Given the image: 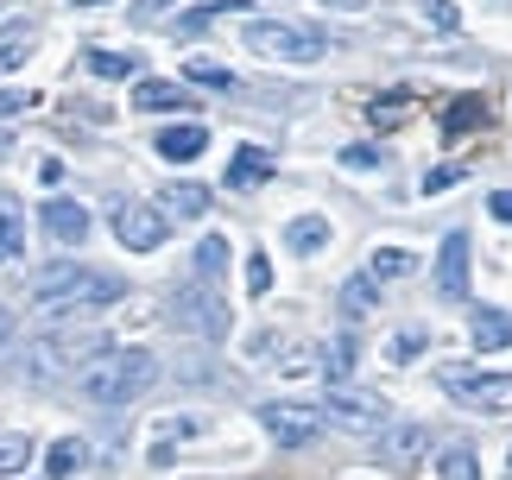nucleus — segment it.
<instances>
[{
  "label": "nucleus",
  "instance_id": "nucleus-23",
  "mask_svg": "<svg viewBox=\"0 0 512 480\" xmlns=\"http://www.w3.org/2000/svg\"><path fill=\"white\" fill-rule=\"evenodd\" d=\"M285 240H291V253H323L329 247V222L323 215H298V222L285 228Z\"/></svg>",
  "mask_w": 512,
  "mask_h": 480
},
{
  "label": "nucleus",
  "instance_id": "nucleus-38",
  "mask_svg": "<svg viewBox=\"0 0 512 480\" xmlns=\"http://www.w3.org/2000/svg\"><path fill=\"white\" fill-rule=\"evenodd\" d=\"M449 184H462V165H437L424 177V196H437V190H449Z\"/></svg>",
  "mask_w": 512,
  "mask_h": 480
},
{
  "label": "nucleus",
  "instance_id": "nucleus-21",
  "mask_svg": "<svg viewBox=\"0 0 512 480\" xmlns=\"http://www.w3.org/2000/svg\"><path fill=\"white\" fill-rule=\"evenodd\" d=\"M159 209L177 215V222H196V215H209V190H203V184H171Z\"/></svg>",
  "mask_w": 512,
  "mask_h": 480
},
{
  "label": "nucleus",
  "instance_id": "nucleus-12",
  "mask_svg": "<svg viewBox=\"0 0 512 480\" xmlns=\"http://www.w3.org/2000/svg\"><path fill=\"white\" fill-rule=\"evenodd\" d=\"M468 335H475V348H481V354H500V348H512V310L475 304V316H468Z\"/></svg>",
  "mask_w": 512,
  "mask_h": 480
},
{
  "label": "nucleus",
  "instance_id": "nucleus-15",
  "mask_svg": "<svg viewBox=\"0 0 512 480\" xmlns=\"http://www.w3.org/2000/svg\"><path fill=\"white\" fill-rule=\"evenodd\" d=\"M83 468H89V443L83 436H57L51 455H45V480H76Z\"/></svg>",
  "mask_w": 512,
  "mask_h": 480
},
{
  "label": "nucleus",
  "instance_id": "nucleus-10",
  "mask_svg": "<svg viewBox=\"0 0 512 480\" xmlns=\"http://www.w3.org/2000/svg\"><path fill=\"white\" fill-rule=\"evenodd\" d=\"M437 297L462 304L468 297V234H443V253H437Z\"/></svg>",
  "mask_w": 512,
  "mask_h": 480
},
{
  "label": "nucleus",
  "instance_id": "nucleus-40",
  "mask_svg": "<svg viewBox=\"0 0 512 480\" xmlns=\"http://www.w3.org/2000/svg\"><path fill=\"white\" fill-rule=\"evenodd\" d=\"M165 7H177V0H140L133 13H140V19H152V13H165Z\"/></svg>",
  "mask_w": 512,
  "mask_h": 480
},
{
  "label": "nucleus",
  "instance_id": "nucleus-9",
  "mask_svg": "<svg viewBox=\"0 0 512 480\" xmlns=\"http://www.w3.org/2000/svg\"><path fill=\"white\" fill-rule=\"evenodd\" d=\"M165 234H171V215L165 209H146V203H121V209H114V240L133 247V253H152Z\"/></svg>",
  "mask_w": 512,
  "mask_h": 480
},
{
  "label": "nucleus",
  "instance_id": "nucleus-33",
  "mask_svg": "<svg viewBox=\"0 0 512 480\" xmlns=\"http://www.w3.org/2000/svg\"><path fill=\"white\" fill-rule=\"evenodd\" d=\"M32 455V443H26V430H0V474H19V462Z\"/></svg>",
  "mask_w": 512,
  "mask_h": 480
},
{
  "label": "nucleus",
  "instance_id": "nucleus-18",
  "mask_svg": "<svg viewBox=\"0 0 512 480\" xmlns=\"http://www.w3.org/2000/svg\"><path fill=\"white\" fill-rule=\"evenodd\" d=\"M203 146H209V133L196 127V120H184V127H165V133H159V152L171 158V165H190V158L203 152Z\"/></svg>",
  "mask_w": 512,
  "mask_h": 480
},
{
  "label": "nucleus",
  "instance_id": "nucleus-39",
  "mask_svg": "<svg viewBox=\"0 0 512 480\" xmlns=\"http://www.w3.org/2000/svg\"><path fill=\"white\" fill-rule=\"evenodd\" d=\"M487 209H494V222H512V190H494V196H487Z\"/></svg>",
  "mask_w": 512,
  "mask_h": 480
},
{
  "label": "nucleus",
  "instance_id": "nucleus-32",
  "mask_svg": "<svg viewBox=\"0 0 512 480\" xmlns=\"http://www.w3.org/2000/svg\"><path fill=\"white\" fill-rule=\"evenodd\" d=\"M418 19H424V26H437V32H456L462 26L456 0H418Z\"/></svg>",
  "mask_w": 512,
  "mask_h": 480
},
{
  "label": "nucleus",
  "instance_id": "nucleus-13",
  "mask_svg": "<svg viewBox=\"0 0 512 480\" xmlns=\"http://www.w3.org/2000/svg\"><path fill=\"white\" fill-rule=\"evenodd\" d=\"M424 449H430V430L424 424H392V430H380V455H386L392 468H411Z\"/></svg>",
  "mask_w": 512,
  "mask_h": 480
},
{
  "label": "nucleus",
  "instance_id": "nucleus-8",
  "mask_svg": "<svg viewBox=\"0 0 512 480\" xmlns=\"http://www.w3.org/2000/svg\"><path fill=\"white\" fill-rule=\"evenodd\" d=\"M260 424L279 449H304L310 436L323 430V405H298V398H272V405H260Z\"/></svg>",
  "mask_w": 512,
  "mask_h": 480
},
{
  "label": "nucleus",
  "instance_id": "nucleus-4",
  "mask_svg": "<svg viewBox=\"0 0 512 480\" xmlns=\"http://www.w3.org/2000/svg\"><path fill=\"white\" fill-rule=\"evenodd\" d=\"M247 51L272 57V64H317L323 57V32L304 19H247Z\"/></svg>",
  "mask_w": 512,
  "mask_h": 480
},
{
  "label": "nucleus",
  "instance_id": "nucleus-5",
  "mask_svg": "<svg viewBox=\"0 0 512 480\" xmlns=\"http://www.w3.org/2000/svg\"><path fill=\"white\" fill-rule=\"evenodd\" d=\"M171 323L190 329V335H209V342H222V335H228V304H222V291L203 285V278L177 285V291H171Z\"/></svg>",
  "mask_w": 512,
  "mask_h": 480
},
{
  "label": "nucleus",
  "instance_id": "nucleus-24",
  "mask_svg": "<svg viewBox=\"0 0 512 480\" xmlns=\"http://www.w3.org/2000/svg\"><path fill=\"white\" fill-rule=\"evenodd\" d=\"M89 70L108 76V83H127V76H140V57L133 51H89Z\"/></svg>",
  "mask_w": 512,
  "mask_h": 480
},
{
  "label": "nucleus",
  "instance_id": "nucleus-28",
  "mask_svg": "<svg viewBox=\"0 0 512 480\" xmlns=\"http://www.w3.org/2000/svg\"><path fill=\"white\" fill-rule=\"evenodd\" d=\"M26 51H32V26H13V32H0V76H13L19 64H26Z\"/></svg>",
  "mask_w": 512,
  "mask_h": 480
},
{
  "label": "nucleus",
  "instance_id": "nucleus-37",
  "mask_svg": "<svg viewBox=\"0 0 512 480\" xmlns=\"http://www.w3.org/2000/svg\"><path fill=\"white\" fill-rule=\"evenodd\" d=\"M342 165H348V171H380V146H348Z\"/></svg>",
  "mask_w": 512,
  "mask_h": 480
},
{
  "label": "nucleus",
  "instance_id": "nucleus-26",
  "mask_svg": "<svg viewBox=\"0 0 512 480\" xmlns=\"http://www.w3.org/2000/svg\"><path fill=\"white\" fill-rule=\"evenodd\" d=\"M481 120H487V102H481V95H462V102H449L443 133H468V127H481Z\"/></svg>",
  "mask_w": 512,
  "mask_h": 480
},
{
  "label": "nucleus",
  "instance_id": "nucleus-7",
  "mask_svg": "<svg viewBox=\"0 0 512 480\" xmlns=\"http://www.w3.org/2000/svg\"><path fill=\"white\" fill-rule=\"evenodd\" d=\"M323 424H336L348 436H380L386 430V405L373 392H348V386H329L323 398Z\"/></svg>",
  "mask_w": 512,
  "mask_h": 480
},
{
  "label": "nucleus",
  "instance_id": "nucleus-43",
  "mask_svg": "<svg viewBox=\"0 0 512 480\" xmlns=\"http://www.w3.org/2000/svg\"><path fill=\"white\" fill-rule=\"evenodd\" d=\"M506 480H512V449H506Z\"/></svg>",
  "mask_w": 512,
  "mask_h": 480
},
{
  "label": "nucleus",
  "instance_id": "nucleus-35",
  "mask_svg": "<svg viewBox=\"0 0 512 480\" xmlns=\"http://www.w3.org/2000/svg\"><path fill=\"white\" fill-rule=\"evenodd\" d=\"M247 291H253V297H266V291H272V259H266V253H253V259H247Z\"/></svg>",
  "mask_w": 512,
  "mask_h": 480
},
{
  "label": "nucleus",
  "instance_id": "nucleus-16",
  "mask_svg": "<svg viewBox=\"0 0 512 480\" xmlns=\"http://www.w3.org/2000/svg\"><path fill=\"white\" fill-rule=\"evenodd\" d=\"M133 108H140V114H171V108H190V95L177 89V83L146 76V83H133Z\"/></svg>",
  "mask_w": 512,
  "mask_h": 480
},
{
  "label": "nucleus",
  "instance_id": "nucleus-22",
  "mask_svg": "<svg viewBox=\"0 0 512 480\" xmlns=\"http://www.w3.org/2000/svg\"><path fill=\"white\" fill-rule=\"evenodd\" d=\"M437 480H481L475 449H468V443H449V449H437Z\"/></svg>",
  "mask_w": 512,
  "mask_h": 480
},
{
  "label": "nucleus",
  "instance_id": "nucleus-34",
  "mask_svg": "<svg viewBox=\"0 0 512 480\" xmlns=\"http://www.w3.org/2000/svg\"><path fill=\"white\" fill-rule=\"evenodd\" d=\"M424 348H430V335H424V329H399V335L386 342V360H399V367H405V360H411V354H424Z\"/></svg>",
  "mask_w": 512,
  "mask_h": 480
},
{
  "label": "nucleus",
  "instance_id": "nucleus-17",
  "mask_svg": "<svg viewBox=\"0 0 512 480\" xmlns=\"http://www.w3.org/2000/svg\"><path fill=\"white\" fill-rule=\"evenodd\" d=\"M266 177H272V152L266 146H241V152H234L228 190H253V184H266Z\"/></svg>",
  "mask_w": 512,
  "mask_h": 480
},
{
  "label": "nucleus",
  "instance_id": "nucleus-29",
  "mask_svg": "<svg viewBox=\"0 0 512 480\" xmlns=\"http://www.w3.org/2000/svg\"><path fill=\"white\" fill-rule=\"evenodd\" d=\"M367 272H373V278H411V272H418V259H411L405 247H380Z\"/></svg>",
  "mask_w": 512,
  "mask_h": 480
},
{
  "label": "nucleus",
  "instance_id": "nucleus-19",
  "mask_svg": "<svg viewBox=\"0 0 512 480\" xmlns=\"http://www.w3.org/2000/svg\"><path fill=\"white\" fill-rule=\"evenodd\" d=\"M373 304H380V278L354 272L348 285H342V316H348V323H361V316H373Z\"/></svg>",
  "mask_w": 512,
  "mask_h": 480
},
{
  "label": "nucleus",
  "instance_id": "nucleus-31",
  "mask_svg": "<svg viewBox=\"0 0 512 480\" xmlns=\"http://www.w3.org/2000/svg\"><path fill=\"white\" fill-rule=\"evenodd\" d=\"M405 114H411V95H380V102H367V120H373V127H399Z\"/></svg>",
  "mask_w": 512,
  "mask_h": 480
},
{
  "label": "nucleus",
  "instance_id": "nucleus-1",
  "mask_svg": "<svg viewBox=\"0 0 512 480\" xmlns=\"http://www.w3.org/2000/svg\"><path fill=\"white\" fill-rule=\"evenodd\" d=\"M152 379H159V360L146 348H102L95 360L76 367V392H83L89 405H102V411H121L152 386Z\"/></svg>",
  "mask_w": 512,
  "mask_h": 480
},
{
  "label": "nucleus",
  "instance_id": "nucleus-14",
  "mask_svg": "<svg viewBox=\"0 0 512 480\" xmlns=\"http://www.w3.org/2000/svg\"><path fill=\"white\" fill-rule=\"evenodd\" d=\"M203 430H209L203 417H171V424H159V443H152L146 462H152V468H171V462H177V449H184L190 436H203Z\"/></svg>",
  "mask_w": 512,
  "mask_h": 480
},
{
  "label": "nucleus",
  "instance_id": "nucleus-30",
  "mask_svg": "<svg viewBox=\"0 0 512 480\" xmlns=\"http://www.w3.org/2000/svg\"><path fill=\"white\" fill-rule=\"evenodd\" d=\"M184 76H190V83H203V89H234V76L222 64H209V57H184Z\"/></svg>",
  "mask_w": 512,
  "mask_h": 480
},
{
  "label": "nucleus",
  "instance_id": "nucleus-6",
  "mask_svg": "<svg viewBox=\"0 0 512 480\" xmlns=\"http://www.w3.org/2000/svg\"><path fill=\"white\" fill-rule=\"evenodd\" d=\"M443 392L468 411L506 417L512 411V373H468V367H443Z\"/></svg>",
  "mask_w": 512,
  "mask_h": 480
},
{
  "label": "nucleus",
  "instance_id": "nucleus-41",
  "mask_svg": "<svg viewBox=\"0 0 512 480\" xmlns=\"http://www.w3.org/2000/svg\"><path fill=\"white\" fill-rule=\"evenodd\" d=\"M7 335H13V316H7V310H0V348H7Z\"/></svg>",
  "mask_w": 512,
  "mask_h": 480
},
{
  "label": "nucleus",
  "instance_id": "nucleus-27",
  "mask_svg": "<svg viewBox=\"0 0 512 480\" xmlns=\"http://www.w3.org/2000/svg\"><path fill=\"white\" fill-rule=\"evenodd\" d=\"M222 266H228V240L209 234L203 247H196V278H203V285H215V278H222Z\"/></svg>",
  "mask_w": 512,
  "mask_h": 480
},
{
  "label": "nucleus",
  "instance_id": "nucleus-3",
  "mask_svg": "<svg viewBox=\"0 0 512 480\" xmlns=\"http://www.w3.org/2000/svg\"><path fill=\"white\" fill-rule=\"evenodd\" d=\"M108 348L102 329H57V335H38V342L19 348V373L26 379H57L70 367H83V360H95Z\"/></svg>",
  "mask_w": 512,
  "mask_h": 480
},
{
  "label": "nucleus",
  "instance_id": "nucleus-2",
  "mask_svg": "<svg viewBox=\"0 0 512 480\" xmlns=\"http://www.w3.org/2000/svg\"><path fill=\"white\" fill-rule=\"evenodd\" d=\"M32 304L45 310V316H64V310H102L121 297V278H108V272H89V266H76V259H57V266L45 272H32Z\"/></svg>",
  "mask_w": 512,
  "mask_h": 480
},
{
  "label": "nucleus",
  "instance_id": "nucleus-42",
  "mask_svg": "<svg viewBox=\"0 0 512 480\" xmlns=\"http://www.w3.org/2000/svg\"><path fill=\"white\" fill-rule=\"evenodd\" d=\"M70 7H102V0H70Z\"/></svg>",
  "mask_w": 512,
  "mask_h": 480
},
{
  "label": "nucleus",
  "instance_id": "nucleus-20",
  "mask_svg": "<svg viewBox=\"0 0 512 480\" xmlns=\"http://www.w3.org/2000/svg\"><path fill=\"white\" fill-rule=\"evenodd\" d=\"M0 259H26V215L7 190H0Z\"/></svg>",
  "mask_w": 512,
  "mask_h": 480
},
{
  "label": "nucleus",
  "instance_id": "nucleus-25",
  "mask_svg": "<svg viewBox=\"0 0 512 480\" xmlns=\"http://www.w3.org/2000/svg\"><path fill=\"white\" fill-rule=\"evenodd\" d=\"M323 373H329V386H348V373H354V335H336V342L323 348Z\"/></svg>",
  "mask_w": 512,
  "mask_h": 480
},
{
  "label": "nucleus",
  "instance_id": "nucleus-11",
  "mask_svg": "<svg viewBox=\"0 0 512 480\" xmlns=\"http://www.w3.org/2000/svg\"><path fill=\"white\" fill-rule=\"evenodd\" d=\"M45 234L57 247H83L89 240V209L70 203V196H57V203H45Z\"/></svg>",
  "mask_w": 512,
  "mask_h": 480
},
{
  "label": "nucleus",
  "instance_id": "nucleus-36",
  "mask_svg": "<svg viewBox=\"0 0 512 480\" xmlns=\"http://www.w3.org/2000/svg\"><path fill=\"white\" fill-rule=\"evenodd\" d=\"M26 108H38L32 89H0V120H13V114H26Z\"/></svg>",
  "mask_w": 512,
  "mask_h": 480
}]
</instances>
